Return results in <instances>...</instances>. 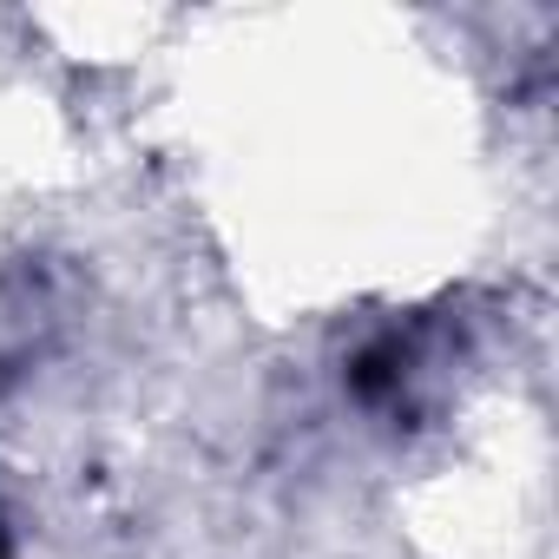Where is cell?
<instances>
[{
    "instance_id": "obj_1",
    "label": "cell",
    "mask_w": 559,
    "mask_h": 559,
    "mask_svg": "<svg viewBox=\"0 0 559 559\" xmlns=\"http://www.w3.org/2000/svg\"><path fill=\"white\" fill-rule=\"evenodd\" d=\"M0 559H14V539H8V520H0Z\"/></svg>"
}]
</instances>
